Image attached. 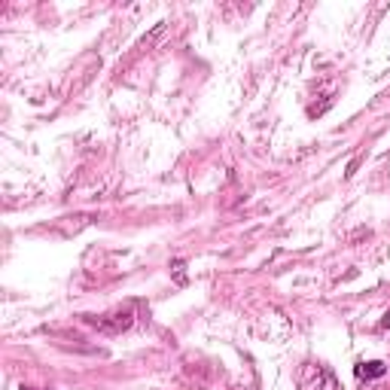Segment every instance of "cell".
Wrapping results in <instances>:
<instances>
[{
  "instance_id": "obj_1",
  "label": "cell",
  "mask_w": 390,
  "mask_h": 390,
  "mask_svg": "<svg viewBox=\"0 0 390 390\" xmlns=\"http://www.w3.org/2000/svg\"><path fill=\"white\" fill-rule=\"evenodd\" d=\"M296 381H299V390H339V378L324 363H302Z\"/></svg>"
},
{
  "instance_id": "obj_2",
  "label": "cell",
  "mask_w": 390,
  "mask_h": 390,
  "mask_svg": "<svg viewBox=\"0 0 390 390\" xmlns=\"http://www.w3.org/2000/svg\"><path fill=\"white\" fill-rule=\"evenodd\" d=\"M354 375H357L360 381H375V378H381V375H387V363H381V360H363L354 366Z\"/></svg>"
}]
</instances>
